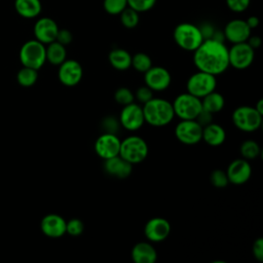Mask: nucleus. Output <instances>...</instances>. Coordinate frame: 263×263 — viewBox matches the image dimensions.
Instances as JSON below:
<instances>
[{
    "label": "nucleus",
    "instance_id": "obj_2",
    "mask_svg": "<svg viewBox=\"0 0 263 263\" xmlns=\"http://www.w3.org/2000/svg\"><path fill=\"white\" fill-rule=\"evenodd\" d=\"M145 122L154 127H161L170 124L174 117L173 105L170 101L161 98H152L143 104Z\"/></svg>",
    "mask_w": 263,
    "mask_h": 263
},
{
    "label": "nucleus",
    "instance_id": "obj_24",
    "mask_svg": "<svg viewBox=\"0 0 263 263\" xmlns=\"http://www.w3.org/2000/svg\"><path fill=\"white\" fill-rule=\"evenodd\" d=\"M110 65L118 71H125L132 67V54L123 48H114L109 52Z\"/></svg>",
    "mask_w": 263,
    "mask_h": 263
},
{
    "label": "nucleus",
    "instance_id": "obj_23",
    "mask_svg": "<svg viewBox=\"0 0 263 263\" xmlns=\"http://www.w3.org/2000/svg\"><path fill=\"white\" fill-rule=\"evenodd\" d=\"M14 8L18 15L25 18H34L42 10L40 0H15Z\"/></svg>",
    "mask_w": 263,
    "mask_h": 263
},
{
    "label": "nucleus",
    "instance_id": "obj_22",
    "mask_svg": "<svg viewBox=\"0 0 263 263\" xmlns=\"http://www.w3.org/2000/svg\"><path fill=\"white\" fill-rule=\"evenodd\" d=\"M226 140V132L224 127L214 121L202 127V138L209 146L218 147L222 145Z\"/></svg>",
    "mask_w": 263,
    "mask_h": 263
},
{
    "label": "nucleus",
    "instance_id": "obj_37",
    "mask_svg": "<svg viewBox=\"0 0 263 263\" xmlns=\"http://www.w3.org/2000/svg\"><path fill=\"white\" fill-rule=\"evenodd\" d=\"M135 95V99L141 103V104H145L147 103L149 100H151L153 98V90H151L148 86H146L145 84L143 86H140L139 88H137Z\"/></svg>",
    "mask_w": 263,
    "mask_h": 263
},
{
    "label": "nucleus",
    "instance_id": "obj_17",
    "mask_svg": "<svg viewBox=\"0 0 263 263\" xmlns=\"http://www.w3.org/2000/svg\"><path fill=\"white\" fill-rule=\"evenodd\" d=\"M251 29L245 20L234 18L228 22L224 28L223 36L226 40L234 43L246 42L251 35Z\"/></svg>",
    "mask_w": 263,
    "mask_h": 263
},
{
    "label": "nucleus",
    "instance_id": "obj_26",
    "mask_svg": "<svg viewBox=\"0 0 263 263\" xmlns=\"http://www.w3.org/2000/svg\"><path fill=\"white\" fill-rule=\"evenodd\" d=\"M200 100H201L202 109L212 114L220 112L225 106V99L223 95L216 90H213L212 92L208 93Z\"/></svg>",
    "mask_w": 263,
    "mask_h": 263
},
{
    "label": "nucleus",
    "instance_id": "obj_31",
    "mask_svg": "<svg viewBox=\"0 0 263 263\" xmlns=\"http://www.w3.org/2000/svg\"><path fill=\"white\" fill-rule=\"evenodd\" d=\"M104 10L111 15H119V13L127 7V0H104Z\"/></svg>",
    "mask_w": 263,
    "mask_h": 263
},
{
    "label": "nucleus",
    "instance_id": "obj_7",
    "mask_svg": "<svg viewBox=\"0 0 263 263\" xmlns=\"http://www.w3.org/2000/svg\"><path fill=\"white\" fill-rule=\"evenodd\" d=\"M172 105L175 116L181 120L195 119L202 109L201 100L187 91L177 96Z\"/></svg>",
    "mask_w": 263,
    "mask_h": 263
},
{
    "label": "nucleus",
    "instance_id": "obj_15",
    "mask_svg": "<svg viewBox=\"0 0 263 263\" xmlns=\"http://www.w3.org/2000/svg\"><path fill=\"white\" fill-rule=\"evenodd\" d=\"M171 233L170 222L162 217L149 219L144 226V235L150 242H161Z\"/></svg>",
    "mask_w": 263,
    "mask_h": 263
},
{
    "label": "nucleus",
    "instance_id": "obj_9",
    "mask_svg": "<svg viewBox=\"0 0 263 263\" xmlns=\"http://www.w3.org/2000/svg\"><path fill=\"white\" fill-rule=\"evenodd\" d=\"M229 66L236 70H245L249 68L255 59V49H253L248 42L234 43L228 48Z\"/></svg>",
    "mask_w": 263,
    "mask_h": 263
},
{
    "label": "nucleus",
    "instance_id": "obj_20",
    "mask_svg": "<svg viewBox=\"0 0 263 263\" xmlns=\"http://www.w3.org/2000/svg\"><path fill=\"white\" fill-rule=\"evenodd\" d=\"M104 170L112 177L125 179L130 176L133 172V164L123 159L120 155H116L104 160Z\"/></svg>",
    "mask_w": 263,
    "mask_h": 263
},
{
    "label": "nucleus",
    "instance_id": "obj_8",
    "mask_svg": "<svg viewBox=\"0 0 263 263\" xmlns=\"http://www.w3.org/2000/svg\"><path fill=\"white\" fill-rule=\"evenodd\" d=\"M217 79L215 75L199 71L193 73L186 82L187 92L201 99L208 93L216 90Z\"/></svg>",
    "mask_w": 263,
    "mask_h": 263
},
{
    "label": "nucleus",
    "instance_id": "obj_27",
    "mask_svg": "<svg viewBox=\"0 0 263 263\" xmlns=\"http://www.w3.org/2000/svg\"><path fill=\"white\" fill-rule=\"evenodd\" d=\"M37 79H38V70H35L33 68L23 66V68L18 70L16 74L17 83L24 87H30L34 85Z\"/></svg>",
    "mask_w": 263,
    "mask_h": 263
},
{
    "label": "nucleus",
    "instance_id": "obj_36",
    "mask_svg": "<svg viewBox=\"0 0 263 263\" xmlns=\"http://www.w3.org/2000/svg\"><path fill=\"white\" fill-rule=\"evenodd\" d=\"M102 129L104 133H112V134H116L117 130L119 129V120L112 117V116H108V117H105L103 120H102Z\"/></svg>",
    "mask_w": 263,
    "mask_h": 263
},
{
    "label": "nucleus",
    "instance_id": "obj_1",
    "mask_svg": "<svg viewBox=\"0 0 263 263\" xmlns=\"http://www.w3.org/2000/svg\"><path fill=\"white\" fill-rule=\"evenodd\" d=\"M193 64L197 70L218 76L229 66L228 47L222 40L204 39L193 51Z\"/></svg>",
    "mask_w": 263,
    "mask_h": 263
},
{
    "label": "nucleus",
    "instance_id": "obj_44",
    "mask_svg": "<svg viewBox=\"0 0 263 263\" xmlns=\"http://www.w3.org/2000/svg\"><path fill=\"white\" fill-rule=\"evenodd\" d=\"M254 108L260 113L263 115V99H259L258 102L256 103V105L254 106Z\"/></svg>",
    "mask_w": 263,
    "mask_h": 263
},
{
    "label": "nucleus",
    "instance_id": "obj_33",
    "mask_svg": "<svg viewBox=\"0 0 263 263\" xmlns=\"http://www.w3.org/2000/svg\"><path fill=\"white\" fill-rule=\"evenodd\" d=\"M210 181L211 184L216 188H224L228 185V177L225 171L217 168L214 170L210 175Z\"/></svg>",
    "mask_w": 263,
    "mask_h": 263
},
{
    "label": "nucleus",
    "instance_id": "obj_28",
    "mask_svg": "<svg viewBox=\"0 0 263 263\" xmlns=\"http://www.w3.org/2000/svg\"><path fill=\"white\" fill-rule=\"evenodd\" d=\"M239 152L242 158L247 160H253L260 156L261 148L259 144L254 140H246L241 143Z\"/></svg>",
    "mask_w": 263,
    "mask_h": 263
},
{
    "label": "nucleus",
    "instance_id": "obj_32",
    "mask_svg": "<svg viewBox=\"0 0 263 263\" xmlns=\"http://www.w3.org/2000/svg\"><path fill=\"white\" fill-rule=\"evenodd\" d=\"M114 100L121 106H125L129 103L135 102V95L134 92L125 86H121L117 88L114 92Z\"/></svg>",
    "mask_w": 263,
    "mask_h": 263
},
{
    "label": "nucleus",
    "instance_id": "obj_38",
    "mask_svg": "<svg viewBox=\"0 0 263 263\" xmlns=\"http://www.w3.org/2000/svg\"><path fill=\"white\" fill-rule=\"evenodd\" d=\"M227 7L233 12H242L250 6L251 0H225Z\"/></svg>",
    "mask_w": 263,
    "mask_h": 263
},
{
    "label": "nucleus",
    "instance_id": "obj_16",
    "mask_svg": "<svg viewBox=\"0 0 263 263\" xmlns=\"http://www.w3.org/2000/svg\"><path fill=\"white\" fill-rule=\"evenodd\" d=\"M228 181L234 185H242L247 183L252 176V166L249 160L245 158H236L232 160L225 171Z\"/></svg>",
    "mask_w": 263,
    "mask_h": 263
},
{
    "label": "nucleus",
    "instance_id": "obj_19",
    "mask_svg": "<svg viewBox=\"0 0 263 263\" xmlns=\"http://www.w3.org/2000/svg\"><path fill=\"white\" fill-rule=\"evenodd\" d=\"M59 29L58 24L52 18L45 16L36 21L33 32L35 39L46 45L55 40Z\"/></svg>",
    "mask_w": 263,
    "mask_h": 263
},
{
    "label": "nucleus",
    "instance_id": "obj_10",
    "mask_svg": "<svg viewBox=\"0 0 263 263\" xmlns=\"http://www.w3.org/2000/svg\"><path fill=\"white\" fill-rule=\"evenodd\" d=\"M175 136L184 145H195L201 141L202 126L195 119L180 120L175 127Z\"/></svg>",
    "mask_w": 263,
    "mask_h": 263
},
{
    "label": "nucleus",
    "instance_id": "obj_14",
    "mask_svg": "<svg viewBox=\"0 0 263 263\" xmlns=\"http://www.w3.org/2000/svg\"><path fill=\"white\" fill-rule=\"evenodd\" d=\"M171 82L172 75L164 67L152 66L144 73V83L153 91L165 90Z\"/></svg>",
    "mask_w": 263,
    "mask_h": 263
},
{
    "label": "nucleus",
    "instance_id": "obj_25",
    "mask_svg": "<svg viewBox=\"0 0 263 263\" xmlns=\"http://www.w3.org/2000/svg\"><path fill=\"white\" fill-rule=\"evenodd\" d=\"M45 46L46 62L53 66L61 65L67 59V49L66 46L59 43L58 41H52Z\"/></svg>",
    "mask_w": 263,
    "mask_h": 263
},
{
    "label": "nucleus",
    "instance_id": "obj_41",
    "mask_svg": "<svg viewBox=\"0 0 263 263\" xmlns=\"http://www.w3.org/2000/svg\"><path fill=\"white\" fill-rule=\"evenodd\" d=\"M213 115H214V114H212V113H210V112H208V111L201 109V111L199 112V114L197 115V117L195 118V120L203 127V126L208 125L209 123L213 122Z\"/></svg>",
    "mask_w": 263,
    "mask_h": 263
},
{
    "label": "nucleus",
    "instance_id": "obj_3",
    "mask_svg": "<svg viewBox=\"0 0 263 263\" xmlns=\"http://www.w3.org/2000/svg\"><path fill=\"white\" fill-rule=\"evenodd\" d=\"M173 37L180 48L192 52L204 40L199 27L191 23H181L177 25L174 29Z\"/></svg>",
    "mask_w": 263,
    "mask_h": 263
},
{
    "label": "nucleus",
    "instance_id": "obj_40",
    "mask_svg": "<svg viewBox=\"0 0 263 263\" xmlns=\"http://www.w3.org/2000/svg\"><path fill=\"white\" fill-rule=\"evenodd\" d=\"M73 40V35L72 33L67 30V29H59L58 34H57V38L55 41H58L59 43L63 44V45H68L72 42Z\"/></svg>",
    "mask_w": 263,
    "mask_h": 263
},
{
    "label": "nucleus",
    "instance_id": "obj_12",
    "mask_svg": "<svg viewBox=\"0 0 263 263\" xmlns=\"http://www.w3.org/2000/svg\"><path fill=\"white\" fill-rule=\"evenodd\" d=\"M121 140L116 134L103 133L101 134L93 145L95 152L102 159H108L113 156L119 155Z\"/></svg>",
    "mask_w": 263,
    "mask_h": 263
},
{
    "label": "nucleus",
    "instance_id": "obj_21",
    "mask_svg": "<svg viewBox=\"0 0 263 263\" xmlns=\"http://www.w3.org/2000/svg\"><path fill=\"white\" fill-rule=\"evenodd\" d=\"M135 263H154L157 260V251L150 241L137 242L130 252Z\"/></svg>",
    "mask_w": 263,
    "mask_h": 263
},
{
    "label": "nucleus",
    "instance_id": "obj_11",
    "mask_svg": "<svg viewBox=\"0 0 263 263\" xmlns=\"http://www.w3.org/2000/svg\"><path fill=\"white\" fill-rule=\"evenodd\" d=\"M118 120L120 125L126 130L136 132L140 129L145 123L142 106L135 102L122 106Z\"/></svg>",
    "mask_w": 263,
    "mask_h": 263
},
{
    "label": "nucleus",
    "instance_id": "obj_5",
    "mask_svg": "<svg viewBox=\"0 0 263 263\" xmlns=\"http://www.w3.org/2000/svg\"><path fill=\"white\" fill-rule=\"evenodd\" d=\"M20 61L25 67L39 70L46 62L45 44L36 39L26 41L20 49Z\"/></svg>",
    "mask_w": 263,
    "mask_h": 263
},
{
    "label": "nucleus",
    "instance_id": "obj_30",
    "mask_svg": "<svg viewBox=\"0 0 263 263\" xmlns=\"http://www.w3.org/2000/svg\"><path fill=\"white\" fill-rule=\"evenodd\" d=\"M152 66V60L147 53L137 52L134 55H132V67L136 71L144 74Z\"/></svg>",
    "mask_w": 263,
    "mask_h": 263
},
{
    "label": "nucleus",
    "instance_id": "obj_43",
    "mask_svg": "<svg viewBox=\"0 0 263 263\" xmlns=\"http://www.w3.org/2000/svg\"><path fill=\"white\" fill-rule=\"evenodd\" d=\"M259 22H260L259 18H258L257 16H255V15H251V16H249V17L246 20V23L248 24V26L250 27L251 30L257 28L258 25H259Z\"/></svg>",
    "mask_w": 263,
    "mask_h": 263
},
{
    "label": "nucleus",
    "instance_id": "obj_34",
    "mask_svg": "<svg viewBox=\"0 0 263 263\" xmlns=\"http://www.w3.org/2000/svg\"><path fill=\"white\" fill-rule=\"evenodd\" d=\"M84 230V224L82 220L78 218H72L66 222V233L71 236H79Z\"/></svg>",
    "mask_w": 263,
    "mask_h": 263
},
{
    "label": "nucleus",
    "instance_id": "obj_39",
    "mask_svg": "<svg viewBox=\"0 0 263 263\" xmlns=\"http://www.w3.org/2000/svg\"><path fill=\"white\" fill-rule=\"evenodd\" d=\"M252 254L257 261H259V262L263 261V239H262V237H258L253 242Z\"/></svg>",
    "mask_w": 263,
    "mask_h": 263
},
{
    "label": "nucleus",
    "instance_id": "obj_13",
    "mask_svg": "<svg viewBox=\"0 0 263 263\" xmlns=\"http://www.w3.org/2000/svg\"><path fill=\"white\" fill-rule=\"evenodd\" d=\"M83 76V69L79 62L76 60H65L59 65L58 78L60 82L68 87L77 85Z\"/></svg>",
    "mask_w": 263,
    "mask_h": 263
},
{
    "label": "nucleus",
    "instance_id": "obj_18",
    "mask_svg": "<svg viewBox=\"0 0 263 263\" xmlns=\"http://www.w3.org/2000/svg\"><path fill=\"white\" fill-rule=\"evenodd\" d=\"M66 220L59 214H47L40 222L42 233L50 238H59L66 234Z\"/></svg>",
    "mask_w": 263,
    "mask_h": 263
},
{
    "label": "nucleus",
    "instance_id": "obj_35",
    "mask_svg": "<svg viewBox=\"0 0 263 263\" xmlns=\"http://www.w3.org/2000/svg\"><path fill=\"white\" fill-rule=\"evenodd\" d=\"M157 0H127V6L136 11L145 12L154 7Z\"/></svg>",
    "mask_w": 263,
    "mask_h": 263
},
{
    "label": "nucleus",
    "instance_id": "obj_6",
    "mask_svg": "<svg viewBox=\"0 0 263 263\" xmlns=\"http://www.w3.org/2000/svg\"><path fill=\"white\" fill-rule=\"evenodd\" d=\"M262 114L252 106H239L232 112V122L236 128L246 133H253L262 124Z\"/></svg>",
    "mask_w": 263,
    "mask_h": 263
},
{
    "label": "nucleus",
    "instance_id": "obj_42",
    "mask_svg": "<svg viewBox=\"0 0 263 263\" xmlns=\"http://www.w3.org/2000/svg\"><path fill=\"white\" fill-rule=\"evenodd\" d=\"M247 42H248V44H249L253 49H257V48L260 47V45H261V43H262V40H261V38H260L259 36H257V35H255V36H251V35H250V37L248 38Z\"/></svg>",
    "mask_w": 263,
    "mask_h": 263
},
{
    "label": "nucleus",
    "instance_id": "obj_4",
    "mask_svg": "<svg viewBox=\"0 0 263 263\" xmlns=\"http://www.w3.org/2000/svg\"><path fill=\"white\" fill-rule=\"evenodd\" d=\"M149 153L147 142L140 136L132 135L120 142L119 155L132 164H137L146 159Z\"/></svg>",
    "mask_w": 263,
    "mask_h": 263
},
{
    "label": "nucleus",
    "instance_id": "obj_29",
    "mask_svg": "<svg viewBox=\"0 0 263 263\" xmlns=\"http://www.w3.org/2000/svg\"><path fill=\"white\" fill-rule=\"evenodd\" d=\"M120 23L121 25L126 29H134L138 26L140 22V15L139 12L130 7L124 8L120 13Z\"/></svg>",
    "mask_w": 263,
    "mask_h": 263
}]
</instances>
